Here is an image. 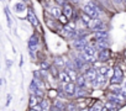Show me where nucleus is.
Masks as SVG:
<instances>
[{"instance_id":"f257e3e1","label":"nucleus","mask_w":126,"mask_h":111,"mask_svg":"<svg viewBox=\"0 0 126 111\" xmlns=\"http://www.w3.org/2000/svg\"><path fill=\"white\" fill-rule=\"evenodd\" d=\"M83 13H85L87 15H89L92 19H96L99 15V11L96 9V6L92 3H87L83 5Z\"/></svg>"},{"instance_id":"f03ea898","label":"nucleus","mask_w":126,"mask_h":111,"mask_svg":"<svg viewBox=\"0 0 126 111\" xmlns=\"http://www.w3.org/2000/svg\"><path fill=\"white\" fill-rule=\"evenodd\" d=\"M63 89H64V93H66L67 97H73V96H76L77 84H76L74 82L67 83V84H63Z\"/></svg>"},{"instance_id":"7ed1b4c3","label":"nucleus","mask_w":126,"mask_h":111,"mask_svg":"<svg viewBox=\"0 0 126 111\" xmlns=\"http://www.w3.org/2000/svg\"><path fill=\"white\" fill-rule=\"evenodd\" d=\"M82 74H84V77H85V79L88 80V83L92 84V83L96 79V77H98V70L94 69V68H88V69H87L84 73H82Z\"/></svg>"},{"instance_id":"20e7f679","label":"nucleus","mask_w":126,"mask_h":111,"mask_svg":"<svg viewBox=\"0 0 126 111\" xmlns=\"http://www.w3.org/2000/svg\"><path fill=\"white\" fill-rule=\"evenodd\" d=\"M110 56H111V52H110L109 48H106V49H101V51H99V54H98V61L101 62V63H104V62L109 61Z\"/></svg>"},{"instance_id":"39448f33","label":"nucleus","mask_w":126,"mask_h":111,"mask_svg":"<svg viewBox=\"0 0 126 111\" xmlns=\"http://www.w3.org/2000/svg\"><path fill=\"white\" fill-rule=\"evenodd\" d=\"M27 20L30 21V24H31L33 27L38 28V26H40V24H38V20H37V17H36L35 13H33L31 9H29V10H27Z\"/></svg>"},{"instance_id":"423d86ee","label":"nucleus","mask_w":126,"mask_h":111,"mask_svg":"<svg viewBox=\"0 0 126 111\" xmlns=\"http://www.w3.org/2000/svg\"><path fill=\"white\" fill-rule=\"evenodd\" d=\"M90 30L92 31H94V32H96V31H101V30H104V24H103V21H100V20H96V19H94L93 21H92V24H90Z\"/></svg>"},{"instance_id":"0eeeda50","label":"nucleus","mask_w":126,"mask_h":111,"mask_svg":"<svg viewBox=\"0 0 126 111\" xmlns=\"http://www.w3.org/2000/svg\"><path fill=\"white\" fill-rule=\"evenodd\" d=\"M88 46V42H87V38L83 37V38H77V41L74 42V48L83 52V49Z\"/></svg>"},{"instance_id":"6e6552de","label":"nucleus","mask_w":126,"mask_h":111,"mask_svg":"<svg viewBox=\"0 0 126 111\" xmlns=\"http://www.w3.org/2000/svg\"><path fill=\"white\" fill-rule=\"evenodd\" d=\"M37 46H38V37H37V35H32L30 37V40H29V49H30V52H33L37 48Z\"/></svg>"},{"instance_id":"1a4fd4ad","label":"nucleus","mask_w":126,"mask_h":111,"mask_svg":"<svg viewBox=\"0 0 126 111\" xmlns=\"http://www.w3.org/2000/svg\"><path fill=\"white\" fill-rule=\"evenodd\" d=\"M58 79L62 84H67V83H72V79L69 77V74L67 73V70H62L59 72V75H58Z\"/></svg>"},{"instance_id":"9d476101","label":"nucleus","mask_w":126,"mask_h":111,"mask_svg":"<svg viewBox=\"0 0 126 111\" xmlns=\"http://www.w3.org/2000/svg\"><path fill=\"white\" fill-rule=\"evenodd\" d=\"M108 101H111V102H114V104H117V105L122 106V101H125V100H122V99H121L120 96H117L116 94L109 93V94H108Z\"/></svg>"},{"instance_id":"9b49d317","label":"nucleus","mask_w":126,"mask_h":111,"mask_svg":"<svg viewBox=\"0 0 126 111\" xmlns=\"http://www.w3.org/2000/svg\"><path fill=\"white\" fill-rule=\"evenodd\" d=\"M30 101H29V106L30 107H35L37 104H40L42 100H43V97H38V96H36L35 94H30V99H29Z\"/></svg>"},{"instance_id":"f8f14e48","label":"nucleus","mask_w":126,"mask_h":111,"mask_svg":"<svg viewBox=\"0 0 126 111\" xmlns=\"http://www.w3.org/2000/svg\"><path fill=\"white\" fill-rule=\"evenodd\" d=\"M49 14H51V16H53L54 19H59V17L63 15V10L59 9V8H57V6H53V8L49 9Z\"/></svg>"},{"instance_id":"ddd939ff","label":"nucleus","mask_w":126,"mask_h":111,"mask_svg":"<svg viewBox=\"0 0 126 111\" xmlns=\"http://www.w3.org/2000/svg\"><path fill=\"white\" fill-rule=\"evenodd\" d=\"M76 84H77V86L78 88H87V84H88V80L85 79V77H84V74H79V77H78V79H77V82H76Z\"/></svg>"},{"instance_id":"4468645a","label":"nucleus","mask_w":126,"mask_h":111,"mask_svg":"<svg viewBox=\"0 0 126 111\" xmlns=\"http://www.w3.org/2000/svg\"><path fill=\"white\" fill-rule=\"evenodd\" d=\"M63 15L64 16H67L68 19H71L72 16H73V8H72V5H69V4H66L64 6H63Z\"/></svg>"},{"instance_id":"2eb2a0df","label":"nucleus","mask_w":126,"mask_h":111,"mask_svg":"<svg viewBox=\"0 0 126 111\" xmlns=\"http://www.w3.org/2000/svg\"><path fill=\"white\" fill-rule=\"evenodd\" d=\"M94 37L96 38V41H100V40H108V32H106L105 30L96 31V32H94Z\"/></svg>"},{"instance_id":"dca6fc26","label":"nucleus","mask_w":126,"mask_h":111,"mask_svg":"<svg viewBox=\"0 0 126 111\" xmlns=\"http://www.w3.org/2000/svg\"><path fill=\"white\" fill-rule=\"evenodd\" d=\"M52 106L58 109V110H61V111H67V104H64L63 101H54Z\"/></svg>"},{"instance_id":"f3484780","label":"nucleus","mask_w":126,"mask_h":111,"mask_svg":"<svg viewBox=\"0 0 126 111\" xmlns=\"http://www.w3.org/2000/svg\"><path fill=\"white\" fill-rule=\"evenodd\" d=\"M26 9H27V8H26L25 3H22V1L16 3V4L14 5V10H15V13H21V11H25Z\"/></svg>"},{"instance_id":"a211bd4d","label":"nucleus","mask_w":126,"mask_h":111,"mask_svg":"<svg viewBox=\"0 0 126 111\" xmlns=\"http://www.w3.org/2000/svg\"><path fill=\"white\" fill-rule=\"evenodd\" d=\"M76 28H77V25H76V22L74 21H69L66 26H64V31L66 32H73V31H76Z\"/></svg>"},{"instance_id":"6ab92c4d","label":"nucleus","mask_w":126,"mask_h":111,"mask_svg":"<svg viewBox=\"0 0 126 111\" xmlns=\"http://www.w3.org/2000/svg\"><path fill=\"white\" fill-rule=\"evenodd\" d=\"M80 20H82L87 26H90V24H92V21H93L92 17H90L89 15H87L85 13H82V14H80Z\"/></svg>"},{"instance_id":"aec40b11","label":"nucleus","mask_w":126,"mask_h":111,"mask_svg":"<svg viewBox=\"0 0 126 111\" xmlns=\"http://www.w3.org/2000/svg\"><path fill=\"white\" fill-rule=\"evenodd\" d=\"M96 47H98L99 51H101V49H106V48L109 47V42H108V40H100V41H98Z\"/></svg>"},{"instance_id":"412c9836","label":"nucleus","mask_w":126,"mask_h":111,"mask_svg":"<svg viewBox=\"0 0 126 111\" xmlns=\"http://www.w3.org/2000/svg\"><path fill=\"white\" fill-rule=\"evenodd\" d=\"M105 106L110 110V111H117L121 106L120 105H117V104H114V102H111V101H106L105 102Z\"/></svg>"},{"instance_id":"4be33fe9","label":"nucleus","mask_w":126,"mask_h":111,"mask_svg":"<svg viewBox=\"0 0 126 111\" xmlns=\"http://www.w3.org/2000/svg\"><path fill=\"white\" fill-rule=\"evenodd\" d=\"M83 52H84L85 54L90 56V57H94V56H95V49H94V47H93V46H89V44L83 49Z\"/></svg>"},{"instance_id":"5701e85b","label":"nucleus","mask_w":126,"mask_h":111,"mask_svg":"<svg viewBox=\"0 0 126 111\" xmlns=\"http://www.w3.org/2000/svg\"><path fill=\"white\" fill-rule=\"evenodd\" d=\"M104 106H105V105H103L99 100H95V101H94V104H93V106H92V109H93L94 111H101Z\"/></svg>"},{"instance_id":"b1692460","label":"nucleus","mask_w":126,"mask_h":111,"mask_svg":"<svg viewBox=\"0 0 126 111\" xmlns=\"http://www.w3.org/2000/svg\"><path fill=\"white\" fill-rule=\"evenodd\" d=\"M54 64H56V67H59V68H63V67L67 66V63L63 62V58L62 57H56L54 58Z\"/></svg>"},{"instance_id":"393cba45","label":"nucleus","mask_w":126,"mask_h":111,"mask_svg":"<svg viewBox=\"0 0 126 111\" xmlns=\"http://www.w3.org/2000/svg\"><path fill=\"white\" fill-rule=\"evenodd\" d=\"M122 80L124 79H120V78H117V77H115V75H112L111 78H110V85H120L121 83H122Z\"/></svg>"},{"instance_id":"a878e982","label":"nucleus","mask_w":126,"mask_h":111,"mask_svg":"<svg viewBox=\"0 0 126 111\" xmlns=\"http://www.w3.org/2000/svg\"><path fill=\"white\" fill-rule=\"evenodd\" d=\"M109 72H110V69H109L108 67H100V68L98 69V73H99V74H101V75H103V77H105V78L109 75Z\"/></svg>"},{"instance_id":"bb28decb","label":"nucleus","mask_w":126,"mask_h":111,"mask_svg":"<svg viewBox=\"0 0 126 111\" xmlns=\"http://www.w3.org/2000/svg\"><path fill=\"white\" fill-rule=\"evenodd\" d=\"M114 75L117 77V78H120V79H124V73H122L121 68H119V67H115L114 68Z\"/></svg>"},{"instance_id":"cd10ccee","label":"nucleus","mask_w":126,"mask_h":111,"mask_svg":"<svg viewBox=\"0 0 126 111\" xmlns=\"http://www.w3.org/2000/svg\"><path fill=\"white\" fill-rule=\"evenodd\" d=\"M67 111H78L77 104H76V102H69V104H67Z\"/></svg>"},{"instance_id":"c85d7f7f","label":"nucleus","mask_w":126,"mask_h":111,"mask_svg":"<svg viewBox=\"0 0 126 111\" xmlns=\"http://www.w3.org/2000/svg\"><path fill=\"white\" fill-rule=\"evenodd\" d=\"M51 67H52V66H51L48 62H46V61H43V62L41 63V69H42V70H49Z\"/></svg>"},{"instance_id":"c756f323","label":"nucleus","mask_w":126,"mask_h":111,"mask_svg":"<svg viewBox=\"0 0 126 111\" xmlns=\"http://www.w3.org/2000/svg\"><path fill=\"white\" fill-rule=\"evenodd\" d=\"M56 96H58V90H52V89H51V90L48 91V97H49V99H54Z\"/></svg>"},{"instance_id":"7c9ffc66","label":"nucleus","mask_w":126,"mask_h":111,"mask_svg":"<svg viewBox=\"0 0 126 111\" xmlns=\"http://www.w3.org/2000/svg\"><path fill=\"white\" fill-rule=\"evenodd\" d=\"M58 20L61 21V24H62L63 26H66V25H67V24L69 22V21H68V17H67V16H64V15H62V16H61V17H59Z\"/></svg>"},{"instance_id":"2f4dec72","label":"nucleus","mask_w":126,"mask_h":111,"mask_svg":"<svg viewBox=\"0 0 126 111\" xmlns=\"http://www.w3.org/2000/svg\"><path fill=\"white\" fill-rule=\"evenodd\" d=\"M5 15H6V17H8L9 26H11V25H13V20H11V17H10V15H9V9H8V8H5Z\"/></svg>"},{"instance_id":"473e14b6","label":"nucleus","mask_w":126,"mask_h":111,"mask_svg":"<svg viewBox=\"0 0 126 111\" xmlns=\"http://www.w3.org/2000/svg\"><path fill=\"white\" fill-rule=\"evenodd\" d=\"M54 1L59 5V6H64L67 4V0H54Z\"/></svg>"},{"instance_id":"72a5a7b5","label":"nucleus","mask_w":126,"mask_h":111,"mask_svg":"<svg viewBox=\"0 0 126 111\" xmlns=\"http://www.w3.org/2000/svg\"><path fill=\"white\" fill-rule=\"evenodd\" d=\"M11 99H13V96H11L10 94H8V101H6V106H9V105H10V102H11Z\"/></svg>"},{"instance_id":"f704fd0d","label":"nucleus","mask_w":126,"mask_h":111,"mask_svg":"<svg viewBox=\"0 0 126 111\" xmlns=\"http://www.w3.org/2000/svg\"><path fill=\"white\" fill-rule=\"evenodd\" d=\"M101 111H110V110H109V109H108V107H106V106H104V107H103V110H101Z\"/></svg>"},{"instance_id":"c9c22d12","label":"nucleus","mask_w":126,"mask_h":111,"mask_svg":"<svg viewBox=\"0 0 126 111\" xmlns=\"http://www.w3.org/2000/svg\"><path fill=\"white\" fill-rule=\"evenodd\" d=\"M51 111H61V110H58V109H56V107H53V106H52V109H51Z\"/></svg>"},{"instance_id":"e433bc0d","label":"nucleus","mask_w":126,"mask_h":111,"mask_svg":"<svg viewBox=\"0 0 126 111\" xmlns=\"http://www.w3.org/2000/svg\"><path fill=\"white\" fill-rule=\"evenodd\" d=\"M11 64H13V62L11 61H8V67H11Z\"/></svg>"},{"instance_id":"4c0bfd02","label":"nucleus","mask_w":126,"mask_h":111,"mask_svg":"<svg viewBox=\"0 0 126 111\" xmlns=\"http://www.w3.org/2000/svg\"><path fill=\"white\" fill-rule=\"evenodd\" d=\"M89 111H94V110H93V109H92V107H90V110H89Z\"/></svg>"},{"instance_id":"58836bf2","label":"nucleus","mask_w":126,"mask_h":111,"mask_svg":"<svg viewBox=\"0 0 126 111\" xmlns=\"http://www.w3.org/2000/svg\"><path fill=\"white\" fill-rule=\"evenodd\" d=\"M22 1H29V0H22Z\"/></svg>"},{"instance_id":"ea45409f","label":"nucleus","mask_w":126,"mask_h":111,"mask_svg":"<svg viewBox=\"0 0 126 111\" xmlns=\"http://www.w3.org/2000/svg\"><path fill=\"white\" fill-rule=\"evenodd\" d=\"M124 3H125V4H126V0H124Z\"/></svg>"},{"instance_id":"a19ab883","label":"nucleus","mask_w":126,"mask_h":111,"mask_svg":"<svg viewBox=\"0 0 126 111\" xmlns=\"http://www.w3.org/2000/svg\"><path fill=\"white\" fill-rule=\"evenodd\" d=\"M67 1H68V0H67Z\"/></svg>"}]
</instances>
